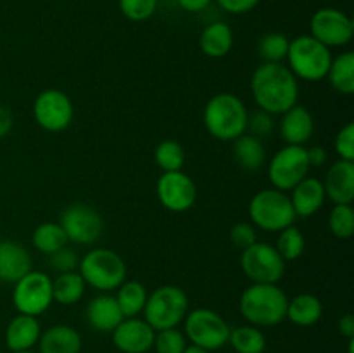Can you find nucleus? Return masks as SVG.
I'll return each mask as SVG.
<instances>
[{"instance_id":"nucleus-1","label":"nucleus","mask_w":354,"mask_h":353,"mask_svg":"<svg viewBox=\"0 0 354 353\" xmlns=\"http://www.w3.org/2000/svg\"><path fill=\"white\" fill-rule=\"evenodd\" d=\"M256 106L272 116H280L299 100V80L283 62H263L251 76Z\"/></svg>"},{"instance_id":"nucleus-2","label":"nucleus","mask_w":354,"mask_h":353,"mask_svg":"<svg viewBox=\"0 0 354 353\" xmlns=\"http://www.w3.org/2000/svg\"><path fill=\"white\" fill-rule=\"evenodd\" d=\"M287 303L289 298L279 284H251L241 294L239 311L251 325L273 327L286 320Z\"/></svg>"},{"instance_id":"nucleus-3","label":"nucleus","mask_w":354,"mask_h":353,"mask_svg":"<svg viewBox=\"0 0 354 353\" xmlns=\"http://www.w3.org/2000/svg\"><path fill=\"white\" fill-rule=\"evenodd\" d=\"M248 107L235 93L220 92L207 100L203 113L207 134L221 142H234L245 134Z\"/></svg>"},{"instance_id":"nucleus-4","label":"nucleus","mask_w":354,"mask_h":353,"mask_svg":"<svg viewBox=\"0 0 354 353\" xmlns=\"http://www.w3.org/2000/svg\"><path fill=\"white\" fill-rule=\"evenodd\" d=\"M78 272L86 286L99 293H113L127 280V263L113 249L93 248L80 258Z\"/></svg>"},{"instance_id":"nucleus-5","label":"nucleus","mask_w":354,"mask_h":353,"mask_svg":"<svg viewBox=\"0 0 354 353\" xmlns=\"http://www.w3.org/2000/svg\"><path fill=\"white\" fill-rule=\"evenodd\" d=\"M330 48L313 38L311 35H301L289 42L287 52V68L297 80L304 82H320L327 78L332 64Z\"/></svg>"},{"instance_id":"nucleus-6","label":"nucleus","mask_w":354,"mask_h":353,"mask_svg":"<svg viewBox=\"0 0 354 353\" xmlns=\"http://www.w3.org/2000/svg\"><path fill=\"white\" fill-rule=\"evenodd\" d=\"M189 296L180 286H159L147 296L144 307V320L154 331L178 327L189 314Z\"/></svg>"},{"instance_id":"nucleus-7","label":"nucleus","mask_w":354,"mask_h":353,"mask_svg":"<svg viewBox=\"0 0 354 353\" xmlns=\"http://www.w3.org/2000/svg\"><path fill=\"white\" fill-rule=\"evenodd\" d=\"M249 218L256 228L265 232H280L296 221V211L287 192L263 189L249 203Z\"/></svg>"},{"instance_id":"nucleus-8","label":"nucleus","mask_w":354,"mask_h":353,"mask_svg":"<svg viewBox=\"0 0 354 353\" xmlns=\"http://www.w3.org/2000/svg\"><path fill=\"white\" fill-rule=\"evenodd\" d=\"M185 338L190 345L201 346L207 352L223 348L228 345L230 325L218 311L211 308H194L183 318Z\"/></svg>"},{"instance_id":"nucleus-9","label":"nucleus","mask_w":354,"mask_h":353,"mask_svg":"<svg viewBox=\"0 0 354 353\" xmlns=\"http://www.w3.org/2000/svg\"><path fill=\"white\" fill-rule=\"evenodd\" d=\"M241 269L252 284H279L286 273V260L275 246L256 241L242 249Z\"/></svg>"},{"instance_id":"nucleus-10","label":"nucleus","mask_w":354,"mask_h":353,"mask_svg":"<svg viewBox=\"0 0 354 353\" xmlns=\"http://www.w3.org/2000/svg\"><path fill=\"white\" fill-rule=\"evenodd\" d=\"M12 303L17 314L31 315V317L45 314L54 303L50 275L40 270H31L21 277L14 284Z\"/></svg>"},{"instance_id":"nucleus-11","label":"nucleus","mask_w":354,"mask_h":353,"mask_svg":"<svg viewBox=\"0 0 354 353\" xmlns=\"http://www.w3.org/2000/svg\"><path fill=\"white\" fill-rule=\"evenodd\" d=\"M311 166L304 145H283L273 154L268 163V179L277 190H292L303 179H306Z\"/></svg>"},{"instance_id":"nucleus-12","label":"nucleus","mask_w":354,"mask_h":353,"mask_svg":"<svg viewBox=\"0 0 354 353\" xmlns=\"http://www.w3.org/2000/svg\"><path fill=\"white\" fill-rule=\"evenodd\" d=\"M68 242L88 246L100 239L104 232V218L95 208L83 203L69 204L59 217Z\"/></svg>"},{"instance_id":"nucleus-13","label":"nucleus","mask_w":354,"mask_h":353,"mask_svg":"<svg viewBox=\"0 0 354 353\" xmlns=\"http://www.w3.org/2000/svg\"><path fill=\"white\" fill-rule=\"evenodd\" d=\"M33 118L40 128L50 134L66 130L75 118V106L61 89H47L33 102Z\"/></svg>"},{"instance_id":"nucleus-14","label":"nucleus","mask_w":354,"mask_h":353,"mask_svg":"<svg viewBox=\"0 0 354 353\" xmlns=\"http://www.w3.org/2000/svg\"><path fill=\"white\" fill-rule=\"evenodd\" d=\"M311 37L325 47H344L353 40L354 23L351 17L334 7L318 9L310 21Z\"/></svg>"},{"instance_id":"nucleus-15","label":"nucleus","mask_w":354,"mask_h":353,"mask_svg":"<svg viewBox=\"0 0 354 353\" xmlns=\"http://www.w3.org/2000/svg\"><path fill=\"white\" fill-rule=\"evenodd\" d=\"M156 194L162 208L173 213H185L196 204L197 187L187 173L166 172L156 183Z\"/></svg>"},{"instance_id":"nucleus-16","label":"nucleus","mask_w":354,"mask_h":353,"mask_svg":"<svg viewBox=\"0 0 354 353\" xmlns=\"http://www.w3.org/2000/svg\"><path fill=\"white\" fill-rule=\"evenodd\" d=\"M156 331L138 317L123 318L116 329L111 332L113 345L121 353H147L154 345Z\"/></svg>"},{"instance_id":"nucleus-17","label":"nucleus","mask_w":354,"mask_h":353,"mask_svg":"<svg viewBox=\"0 0 354 353\" xmlns=\"http://www.w3.org/2000/svg\"><path fill=\"white\" fill-rule=\"evenodd\" d=\"M315 132V118L308 107L296 104L280 114L279 134L286 145H306Z\"/></svg>"},{"instance_id":"nucleus-18","label":"nucleus","mask_w":354,"mask_h":353,"mask_svg":"<svg viewBox=\"0 0 354 353\" xmlns=\"http://www.w3.org/2000/svg\"><path fill=\"white\" fill-rule=\"evenodd\" d=\"M322 182L327 199L334 204H351L354 201V161L337 159L332 163Z\"/></svg>"},{"instance_id":"nucleus-19","label":"nucleus","mask_w":354,"mask_h":353,"mask_svg":"<svg viewBox=\"0 0 354 353\" xmlns=\"http://www.w3.org/2000/svg\"><path fill=\"white\" fill-rule=\"evenodd\" d=\"M33 270L30 251L17 241H0V280L16 284L21 277Z\"/></svg>"},{"instance_id":"nucleus-20","label":"nucleus","mask_w":354,"mask_h":353,"mask_svg":"<svg viewBox=\"0 0 354 353\" xmlns=\"http://www.w3.org/2000/svg\"><path fill=\"white\" fill-rule=\"evenodd\" d=\"M86 322L97 332H113L123 320L116 298L111 293H100L90 300L85 310Z\"/></svg>"},{"instance_id":"nucleus-21","label":"nucleus","mask_w":354,"mask_h":353,"mask_svg":"<svg viewBox=\"0 0 354 353\" xmlns=\"http://www.w3.org/2000/svg\"><path fill=\"white\" fill-rule=\"evenodd\" d=\"M289 197L297 218H310L317 215L324 208L325 199H327L324 182L320 179H315V176H306V179L301 180L290 190Z\"/></svg>"},{"instance_id":"nucleus-22","label":"nucleus","mask_w":354,"mask_h":353,"mask_svg":"<svg viewBox=\"0 0 354 353\" xmlns=\"http://www.w3.org/2000/svg\"><path fill=\"white\" fill-rule=\"evenodd\" d=\"M41 334V325L38 317L31 315H16L7 324L6 345L12 352H30L38 345Z\"/></svg>"},{"instance_id":"nucleus-23","label":"nucleus","mask_w":354,"mask_h":353,"mask_svg":"<svg viewBox=\"0 0 354 353\" xmlns=\"http://www.w3.org/2000/svg\"><path fill=\"white\" fill-rule=\"evenodd\" d=\"M82 345V336L73 325L55 324L41 331L37 346L40 353H80Z\"/></svg>"},{"instance_id":"nucleus-24","label":"nucleus","mask_w":354,"mask_h":353,"mask_svg":"<svg viewBox=\"0 0 354 353\" xmlns=\"http://www.w3.org/2000/svg\"><path fill=\"white\" fill-rule=\"evenodd\" d=\"M199 47L203 54L211 59H221L230 54L234 47V31L230 24L223 21L207 24L199 37Z\"/></svg>"},{"instance_id":"nucleus-25","label":"nucleus","mask_w":354,"mask_h":353,"mask_svg":"<svg viewBox=\"0 0 354 353\" xmlns=\"http://www.w3.org/2000/svg\"><path fill=\"white\" fill-rule=\"evenodd\" d=\"M322 315H324V305H322L320 298L315 294H297L287 303L286 318H289L294 325H299V327H311V325L318 324Z\"/></svg>"},{"instance_id":"nucleus-26","label":"nucleus","mask_w":354,"mask_h":353,"mask_svg":"<svg viewBox=\"0 0 354 353\" xmlns=\"http://www.w3.org/2000/svg\"><path fill=\"white\" fill-rule=\"evenodd\" d=\"M234 158L241 168L254 172L266 163L265 144L254 135H241L234 141Z\"/></svg>"},{"instance_id":"nucleus-27","label":"nucleus","mask_w":354,"mask_h":353,"mask_svg":"<svg viewBox=\"0 0 354 353\" xmlns=\"http://www.w3.org/2000/svg\"><path fill=\"white\" fill-rule=\"evenodd\" d=\"M86 284L80 272H66L59 273L55 279H52V298L55 303L71 307L76 305L83 296H85Z\"/></svg>"},{"instance_id":"nucleus-28","label":"nucleus","mask_w":354,"mask_h":353,"mask_svg":"<svg viewBox=\"0 0 354 353\" xmlns=\"http://www.w3.org/2000/svg\"><path fill=\"white\" fill-rule=\"evenodd\" d=\"M147 296V287L140 280H124L114 294L124 318L138 317L144 311Z\"/></svg>"},{"instance_id":"nucleus-29","label":"nucleus","mask_w":354,"mask_h":353,"mask_svg":"<svg viewBox=\"0 0 354 353\" xmlns=\"http://www.w3.org/2000/svg\"><path fill=\"white\" fill-rule=\"evenodd\" d=\"M327 80L335 92L342 96L354 93V54L342 52L341 55L332 59L330 69L327 73Z\"/></svg>"},{"instance_id":"nucleus-30","label":"nucleus","mask_w":354,"mask_h":353,"mask_svg":"<svg viewBox=\"0 0 354 353\" xmlns=\"http://www.w3.org/2000/svg\"><path fill=\"white\" fill-rule=\"evenodd\" d=\"M31 244L44 255H52L57 249L68 246V237L59 221H45L40 224L31 234Z\"/></svg>"},{"instance_id":"nucleus-31","label":"nucleus","mask_w":354,"mask_h":353,"mask_svg":"<svg viewBox=\"0 0 354 353\" xmlns=\"http://www.w3.org/2000/svg\"><path fill=\"white\" fill-rule=\"evenodd\" d=\"M228 343L235 353H265L266 350L265 334L261 329L251 324L230 329Z\"/></svg>"},{"instance_id":"nucleus-32","label":"nucleus","mask_w":354,"mask_h":353,"mask_svg":"<svg viewBox=\"0 0 354 353\" xmlns=\"http://www.w3.org/2000/svg\"><path fill=\"white\" fill-rule=\"evenodd\" d=\"M185 149L180 142L171 141H162L156 145L154 149V161L162 173L166 172H180L185 165Z\"/></svg>"},{"instance_id":"nucleus-33","label":"nucleus","mask_w":354,"mask_h":353,"mask_svg":"<svg viewBox=\"0 0 354 353\" xmlns=\"http://www.w3.org/2000/svg\"><path fill=\"white\" fill-rule=\"evenodd\" d=\"M275 248L286 262H294L303 256L304 249H306V239L296 225H290L279 232Z\"/></svg>"},{"instance_id":"nucleus-34","label":"nucleus","mask_w":354,"mask_h":353,"mask_svg":"<svg viewBox=\"0 0 354 353\" xmlns=\"http://www.w3.org/2000/svg\"><path fill=\"white\" fill-rule=\"evenodd\" d=\"M289 38L279 31H268L258 40V55L263 62H283L289 52Z\"/></svg>"},{"instance_id":"nucleus-35","label":"nucleus","mask_w":354,"mask_h":353,"mask_svg":"<svg viewBox=\"0 0 354 353\" xmlns=\"http://www.w3.org/2000/svg\"><path fill=\"white\" fill-rule=\"evenodd\" d=\"M328 228L341 241L351 239L354 234V210L351 204H334L328 213Z\"/></svg>"},{"instance_id":"nucleus-36","label":"nucleus","mask_w":354,"mask_h":353,"mask_svg":"<svg viewBox=\"0 0 354 353\" xmlns=\"http://www.w3.org/2000/svg\"><path fill=\"white\" fill-rule=\"evenodd\" d=\"M189 341L178 327L156 331L152 350L156 353H183Z\"/></svg>"},{"instance_id":"nucleus-37","label":"nucleus","mask_w":354,"mask_h":353,"mask_svg":"<svg viewBox=\"0 0 354 353\" xmlns=\"http://www.w3.org/2000/svg\"><path fill=\"white\" fill-rule=\"evenodd\" d=\"M158 0H120V10L127 19L142 23L154 16Z\"/></svg>"},{"instance_id":"nucleus-38","label":"nucleus","mask_w":354,"mask_h":353,"mask_svg":"<svg viewBox=\"0 0 354 353\" xmlns=\"http://www.w3.org/2000/svg\"><path fill=\"white\" fill-rule=\"evenodd\" d=\"M47 265L57 273L76 272V270H78V265H80V256L75 249L64 246V248L57 249L55 253L48 255Z\"/></svg>"},{"instance_id":"nucleus-39","label":"nucleus","mask_w":354,"mask_h":353,"mask_svg":"<svg viewBox=\"0 0 354 353\" xmlns=\"http://www.w3.org/2000/svg\"><path fill=\"white\" fill-rule=\"evenodd\" d=\"M273 130H275V121H273L272 114L265 113L261 109L254 111V113H249L245 134L249 132V135H254V137L263 141V138L270 137Z\"/></svg>"},{"instance_id":"nucleus-40","label":"nucleus","mask_w":354,"mask_h":353,"mask_svg":"<svg viewBox=\"0 0 354 353\" xmlns=\"http://www.w3.org/2000/svg\"><path fill=\"white\" fill-rule=\"evenodd\" d=\"M334 149L337 152L339 159L354 161V123L349 121L348 125L337 132L334 138Z\"/></svg>"},{"instance_id":"nucleus-41","label":"nucleus","mask_w":354,"mask_h":353,"mask_svg":"<svg viewBox=\"0 0 354 353\" xmlns=\"http://www.w3.org/2000/svg\"><path fill=\"white\" fill-rule=\"evenodd\" d=\"M230 241L239 249H245L258 241V228L251 221H237L230 228Z\"/></svg>"},{"instance_id":"nucleus-42","label":"nucleus","mask_w":354,"mask_h":353,"mask_svg":"<svg viewBox=\"0 0 354 353\" xmlns=\"http://www.w3.org/2000/svg\"><path fill=\"white\" fill-rule=\"evenodd\" d=\"M261 0H216L218 6L228 14H245L251 12Z\"/></svg>"},{"instance_id":"nucleus-43","label":"nucleus","mask_w":354,"mask_h":353,"mask_svg":"<svg viewBox=\"0 0 354 353\" xmlns=\"http://www.w3.org/2000/svg\"><path fill=\"white\" fill-rule=\"evenodd\" d=\"M308 161H310L311 168H320L327 163L328 159V152L325 151V147L322 145H313V147H308Z\"/></svg>"},{"instance_id":"nucleus-44","label":"nucleus","mask_w":354,"mask_h":353,"mask_svg":"<svg viewBox=\"0 0 354 353\" xmlns=\"http://www.w3.org/2000/svg\"><path fill=\"white\" fill-rule=\"evenodd\" d=\"M14 127V114L9 107L0 104V138L7 137L12 132Z\"/></svg>"},{"instance_id":"nucleus-45","label":"nucleus","mask_w":354,"mask_h":353,"mask_svg":"<svg viewBox=\"0 0 354 353\" xmlns=\"http://www.w3.org/2000/svg\"><path fill=\"white\" fill-rule=\"evenodd\" d=\"M176 3L185 12H203L213 3V0H176Z\"/></svg>"},{"instance_id":"nucleus-46","label":"nucleus","mask_w":354,"mask_h":353,"mask_svg":"<svg viewBox=\"0 0 354 353\" xmlns=\"http://www.w3.org/2000/svg\"><path fill=\"white\" fill-rule=\"evenodd\" d=\"M337 329H339V332L344 336V338H348V339L354 338V315H351V314L342 315L337 322Z\"/></svg>"},{"instance_id":"nucleus-47","label":"nucleus","mask_w":354,"mask_h":353,"mask_svg":"<svg viewBox=\"0 0 354 353\" xmlns=\"http://www.w3.org/2000/svg\"><path fill=\"white\" fill-rule=\"evenodd\" d=\"M183 353H211V352H207V350H204V348H201V346H196V345H187V348L183 350Z\"/></svg>"},{"instance_id":"nucleus-48","label":"nucleus","mask_w":354,"mask_h":353,"mask_svg":"<svg viewBox=\"0 0 354 353\" xmlns=\"http://www.w3.org/2000/svg\"><path fill=\"white\" fill-rule=\"evenodd\" d=\"M12 353H35V352H31L30 350V352H12Z\"/></svg>"},{"instance_id":"nucleus-49","label":"nucleus","mask_w":354,"mask_h":353,"mask_svg":"<svg viewBox=\"0 0 354 353\" xmlns=\"http://www.w3.org/2000/svg\"><path fill=\"white\" fill-rule=\"evenodd\" d=\"M0 353H2V352H0Z\"/></svg>"}]
</instances>
